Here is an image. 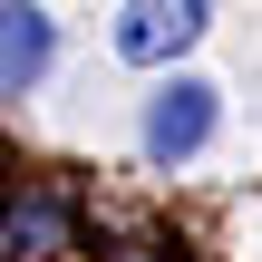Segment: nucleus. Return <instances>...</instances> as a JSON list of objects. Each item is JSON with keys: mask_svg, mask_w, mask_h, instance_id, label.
Wrapping results in <instances>:
<instances>
[{"mask_svg": "<svg viewBox=\"0 0 262 262\" xmlns=\"http://www.w3.org/2000/svg\"><path fill=\"white\" fill-rule=\"evenodd\" d=\"M204 19H214V0H126L117 10V58L165 68V58H185L204 39Z\"/></svg>", "mask_w": 262, "mask_h": 262, "instance_id": "nucleus-1", "label": "nucleus"}, {"mask_svg": "<svg viewBox=\"0 0 262 262\" xmlns=\"http://www.w3.org/2000/svg\"><path fill=\"white\" fill-rule=\"evenodd\" d=\"M204 136H214V88L204 78H165L146 97V165H185Z\"/></svg>", "mask_w": 262, "mask_h": 262, "instance_id": "nucleus-2", "label": "nucleus"}, {"mask_svg": "<svg viewBox=\"0 0 262 262\" xmlns=\"http://www.w3.org/2000/svg\"><path fill=\"white\" fill-rule=\"evenodd\" d=\"M49 58H58L49 10H39V0H0V97H29V88L49 78Z\"/></svg>", "mask_w": 262, "mask_h": 262, "instance_id": "nucleus-3", "label": "nucleus"}, {"mask_svg": "<svg viewBox=\"0 0 262 262\" xmlns=\"http://www.w3.org/2000/svg\"><path fill=\"white\" fill-rule=\"evenodd\" d=\"M49 253H68V204L58 194L0 204V262H49Z\"/></svg>", "mask_w": 262, "mask_h": 262, "instance_id": "nucleus-4", "label": "nucleus"}]
</instances>
